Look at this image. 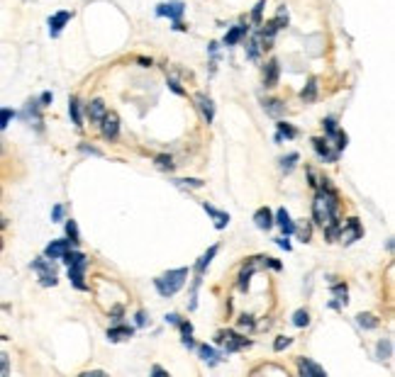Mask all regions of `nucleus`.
I'll use <instances>...</instances> for the list:
<instances>
[{
  "mask_svg": "<svg viewBox=\"0 0 395 377\" xmlns=\"http://www.w3.org/2000/svg\"><path fill=\"white\" fill-rule=\"evenodd\" d=\"M188 275H191V270L188 268H176V270H166L164 275H159L154 280V287L156 292L161 294V297H174L176 292L184 290Z\"/></svg>",
  "mask_w": 395,
  "mask_h": 377,
  "instance_id": "nucleus-1",
  "label": "nucleus"
},
{
  "mask_svg": "<svg viewBox=\"0 0 395 377\" xmlns=\"http://www.w3.org/2000/svg\"><path fill=\"white\" fill-rule=\"evenodd\" d=\"M215 346H222L225 353H239L244 348H249L251 341L246 339V336H241L239 331H232V329H227V331H220L215 336Z\"/></svg>",
  "mask_w": 395,
  "mask_h": 377,
  "instance_id": "nucleus-2",
  "label": "nucleus"
},
{
  "mask_svg": "<svg viewBox=\"0 0 395 377\" xmlns=\"http://www.w3.org/2000/svg\"><path fill=\"white\" fill-rule=\"evenodd\" d=\"M32 270L37 273L39 285H42V287H54L56 282H59V278H56V268L51 266L49 258H44V256L34 258V261H32Z\"/></svg>",
  "mask_w": 395,
  "mask_h": 377,
  "instance_id": "nucleus-3",
  "label": "nucleus"
},
{
  "mask_svg": "<svg viewBox=\"0 0 395 377\" xmlns=\"http://www.w3.org/2000/svg\"><path fill=\"white\" fill-rule=\"evenodd\" d=\"M361 237H364V227H361V220H359V217H349L344 224H339L337 241L341 246H351L354 241H359Z\"/></svg>",
  "mask_w": 395,
  "mask_h": 377,
  "instance_id": "nucleus-4",
  "label": "nucleus"
},
{
  "mask_svg": "<svg viewBox=\"0 0 395 377\" xmlns=\"http://www.w3.org/2000/svg\"><path fill=\"white\" fill-rule=\"evenodd\" d=\"M100 127V134H103V139L108 141H115L117 137H120V115H117L115 110H108L105 112V117L98 122Z\"/></svg>",
  "mask_w": 395,
  "mask_h": 377,
  "instance_id": "nucleus-5",
  "label": "nucleus"
},
{
  "mask_svg": "<svg viewBox=\"0 0 395 377\" xmlns=\"http://www.w3.org/2000/svg\"><path fill=\"white\" fill-rule=\"evenodd\" d=\"M69 268V280H71V285L76 287V290H81V292H86L88 290V285H86V268H88V258H81V261H76V263H71Z\"/></svg>",
  "mask_w": 395,
  "mask_h": 377,
  "instance_id": "nucleus-6",
  "label": "nucleus"
},
{
  "mask_svg": "<svg viewBox=\"0 0 395 377\" xmlns=\"http://www.w3.org/2000/svg\"><path fill=\"white\" fill-rule=\"evenodd\" d=\"M184 13H186L184 0H169V3H159L156 5V15L159 17H169L171 22H181Z\"/></svg>",
  "mask_w": 395,
  "mask_h": 377,
  "instance_id": "nucleus-7",
  "label": "nucleus"
},
{
  "mask_svg": "<svg viewBox=\"0 0 395 377\" xmlns=\"http://www.w3.org/2000/svg\"><path fill=\"white\" fill-rule=\"evenodd\" d=\"M271 44H274V42L264 37L261 32H254L249 37V44H246V58H249V61H256V58L261 56L264 51L271 49Z\"/></svg>",
  "mask_w": 395,
  "mask_h": 377,
  "instance_id": "nucleus-8",
  "label": "nucleus"
},
{
  "mask_svg": "<svg viewBox=\"0 0 395 377\" xmlns=\"http://www.w3.org/2000/svg\"><path fill=\"white\" fill-rule=\"evenodd\" d=\"M312 149H315V154L320 156L325 163H337L339 161V151H334L332 144H329L325 137H315V139H312Z\"/></svg>",
  "mask_w": 395,
  "mask_h": 377,
  "instance_id": "nucleus-9",
  "label": "nucleus"
},
{
  "mask_svg": "<svg viewBox=\"0 0 395 377\" xmlns=\"http://www.w3.org/2000/svg\"><path fill=\"white\" fill-rule=\"evenodd\" d=\"M193 103H196L198 112L203 115L205 125H212V120H215V103H212V98L205 95V93H196V95H193Z\"/></svg>",
  "mask_w": 395,
  "mask_h": 377,
  "instance_id": "nucleus-10",
  "label": "nucleus"
},
{
  "mask_svg": "<svg viewBox=\"0 0 395 377\" xmlns=\"http://www.w3.org/2000/svg\"><path fill=\"white\" fill-rule=\"evenodd\" d=\"M296 365H298L300 377H327V370L322 368V365L312 363L310 358H305V356L296 358Z\"/></svg>",
  "mask_w": 395,
  "mask_h": 377,
  "instance_id": "nucleus-11",
  "label": "nucleus"
},
{
  "mask_svg": "<svg viewBox=\"0 0 395 377\" xmlns=\"http://www.w3.org/2000/svg\"><path fill=\"white\" fill-rule=\"evenodd\" d=\"M20 117L25 122H32V125L42 132V105H39V100H29L25 105V110L20 112Z\"/></svg>",
  "mask_w": 395,
  "mask_h": 377,
  "instance_id": "nucleus-12",
  "label": "nucleus"
},
{
  "mask_svg": "<svg viewBox=\"0 0 395 377\" xmlns=\"http://www.w3.org/2000/svg\"><path fill=\"white\" fill-rule=\"evenodd\" d=\"M274 227L281 229L283 237H293V232H296V222L291 220V215H288L286 207H281V210L274 212Z\"/></svg>",
  "mask_w": 395,
  "mask_h": 377,
  "instance_id": "nucleus-13",
  "label": "nucleus"
},
{
  "mask_svg": "<svg viewBox=\"0 0 395 377\" xmlns=\"http://www.w3.org/2000/svg\"><path fill=\"white\" fill-rule=\"evenodd\" d=\"M71 20H74V13H69V10H59V13L51 15L49 22H46V25H49L51 37H59V34H61V29L66 27Z\"/></svg>",
  "mask_w": 395,
  "mask_h": 377,
  "instance_id": "nucleus-14",
  "label": "nucleus"
},
{
  "mask_svg": "<svg viewBox=\"0 0 395 377\" xmlns=\"http://www.w3.org/2000/svg\"><path fill=\"white\" fill-rule=\"evenodd\" d=\"M132 336H134V326H127V324H120V321L108 329L110 344H122V341H129Z\"/></svg>",
  "mask_w": 395,
  "mask_h": 377,
  "instance_id": "nucleus-15",
  "label": "nucleus"
},
{
  "mask_svg": "<svg viewBox=\"0 0 395 377\" xmlns=\"http://www.w3.org/2000/svg\"><path fill=\"white\" fill-rule=\"evenodd\" d=\"M105 112H108V105H105L103 98H93L91 103L86 105V117L93 122V125H98V122L103 120Z\"/></svg>",
  "mask_w": 395,
  "mask_h": 377,
  "instance_id": "nucleus-16",
  "label": "nucleus"
},
{
  "mask_svg": "<svg viewBox=\"0 0 395 377\" xmlns=\"http://www.w3.org/2000/svg\"><path fill=\"white\" fill-rule=\"evenodd\" d=\"M281 78V66H279V58H269L266 66H264V86L266 88H276Z\"/></svg>",
  "mask_w": 395,
  "mask_h": 377,
  "instance_id": "nucleus-17",
  "label": "nucleus"
},
{
  "mask_svg": "<svg viewBox=\"0 0 395 377\" xmlns=\"http://www.w3.org/2000/svg\"><path fill=\"white\" fill-rule=\"evenodd\" d=\"M69 249H71V241L69 239H56V241H51V244L44 249V258H49V261H61V256Z\"/></svg>",
  "mask_w": 395,
  "mask_h": 377,
  "instance_id": "nucleus-18",
  "label": "nucleus"
},
{
  "mask_svg": "<svg viewBox=\"0 0 395 377\" xmlns=\"http://www.w3.org/2000/svg\"><path fill=\"white\" fill-rule=\"evenodd\" d=\"M332 294H334V302H329V307L332 309L346 307V302H349V287H346V282H337V285H332Z\"/></svg>",
  "mask_w": 395,
  "mask_h": 377,
  "instance_id": "nucleus-19",
  "label": "nucleus"
},
{
  "mask_svg": "<svg viewBox=\"0 0 395 377\" xmlns=\"http://www.w3.org/2000/svg\"><path fill=\"white\" fill-rule=\"evenodd\" d=\"M203 210L212 217V227H215L217 232H222V229H227V224H229V215H227V212L215 210L210 202H203Z\"/></svg>",
  "mask_w": 395,
  "mask_h": 377,
  "instance_id": "nucleus-20",
  "label": "nucleus"
},
{
  "mask_svg": "<svg viewBox=\"0 0 395 377\" xmlns=\"http://www.w3.org/2000/svg\"><path fill=\"white\" fill-rule=\"evenodd\" d=\"M254 224L256 229H261V232H271L274 229V212L269 207H259L254 212Z\"/></svg>",
  "mask_w": 395,
  "mask_h": 377,
  "instance_id": "nucleus-21",
  "label": "nucleus"
},
{
  "mask_svg": "<svg viewBox=\"0 0 395 377\" xmlns=\"http://www.w3.org/2000/svg\"><path fill=\"white\" fill-rule=\"evenodd\" d=\"M217 251H220V246H210V249L208 251H205L203 253V256H200L198 258V263H196V278H203V275H205V270H208L210 268V263H212V258H215L217 256Z\"/></svg>",
  "mask_w": 395,
  "mask_h": 377,
  "instance_id": "nucleus-22",
  "label": "nucleus"
},
{
  "mask_svg": "<svg viewBox=\"0 0 395 377\" xmlns=\"http://www.w3.org/2000/svg\"><path fill=\"white\" fill-rule=\"evenodd\" d=\"M264 112H266L269 117H274V120H281V117L286 115V103H283L281 98H269V100H264Z\"/></svg>",
  "mask_w": 395,
  "mask_h": 377,
  "instance_id": "nucleus-23",
  "label": "nucleus"
},
{
  "mask_svg": "<svg viewBox=\"0 0 395 377\" xmlns=\"http://www.w3.org/2000/svg\"><path fill=\"white\" fill-rule=\"evenodd\" d=\"M317 93H320V78L312 76V78H308V86L300 91V100H303V103H315Z\"/></svg>",
  "mask_w": 395,
  "mask_h": 377,
  "instance_id": "nucleus-24",
  "label": "nucleus"
},
{
  "mask_svg": "<svg viewBox=\"0 0 395 377\" xmlns=\"http://www.w3.org/2000/svg\"><path fill=\"white\" fill-rule=\"evenodd\" d=\"M246 34H249V27H246V25H237V27H232V29H229V32L225 34L222 44H225V46H234V44H239L241 39L246 37Z\"/></svg>",
  "mask_w": 395,
  "mask_h": 377,
  "instance_id": "nucleus-25",
  "label": "nucleus"
},
{
  "mask_svg": "<svg viewBox=\"0 0 395 377\" xmlns=\"http://www.w3.org/2000/svg\"><path fill=\"white\" fill-rule=\"evenodd\" d=\"M283 139H298V129L293 125H288V122L279 120L276 122V141L281 144Z\"/></svg>",
  "mask_w": 395,
  "mask_h": 377,
  "instance_id": "nucleus-26",
  "label": "nucleus"
},
{
  "mask_svg": "<svg viewBox=\"0 0 395 377\" xmlns=\"http://www.w3.org/2000/svg\"><path fill=\"white\" fill-rule=\"evenodd\" d=\"M198 348V356H200V361H205L208 365H217V361H220V356L222 353L220 351H215V346H208V344H203V346H196Z\"/></svg>",
  "mask_w": 395,
  "mask_h": 377,
  "instance_id": "nucleus-27",
  "label": "nucleus"
},
{
  "mask_svg": "<svg viewBox=\"0 0 395 377\" xmlns=\"http://www.w3.org/2000/svg\"><path fill=\"white\" fill-rule=\"evenodd\" d=\"M69 115H71V122H74L79 129H84V115H81V103L76 95L69 98Z\"/></svg>",
  "mask_w": 395,
  "mask_h": 377,
  "instance_id": "nucleus-28",
  "label": "nucleus"
},
{
  "mask_svg": "<svg viewBox=\"0 0 395 377\" xmlns=\"http://www.w3.org/2000/svg\"><path fill=\"white\" fill-rule=\"evenodd\" d=\"M356 324L361 329H366V331H371V329H379L381 326V319L376 314H371V311H361V314L356 316Z\"/></svg>",
  "mask_w": 395,
  "mask_h": 377,
  "instance_id": "nucleus-29",
  "label": "nucleus"
},
{
  "mask_svg": "<svg viewBox=\"0 0 395 377\" xmlns=\"http://www.w3.org/2000/svg\"><path fill=\"white\" fill-rule=\"evenodd\" d=\"M154 166L161 170V173H174V170H176L174 158H171L169 154H156L154 156Z\"/></svg>",
  "mask_w": 395,
  "mask_h": 377,
  "instance_id": "nucleus-30",
  "label": "nucleus"
},
{
  "mask_svg": "<svg viewBox=\"0 0 395 377\" xmlns=\"http://www.w3.org/2000/svg\"><path fill=\"white\" fill-rule=\"evenodd\" d=\"M293 234H296V237L303 241V244H310V241H312V224L303 220L300 224H296V232H293Z\"/></svg>",
  "mask_w": 395,
  "mask_h": 377,
  "instance_id": "nucleus-31",
  "label": "nucleus"
},
{
  "mask_svg": "<svg viewBox=\"0 0 395 377\" xmlns=\"http://www.w3.org/2000/svg\"><path fill=\"white\" fill-rule=\"evenodd\" d=\"M300 161V154H298V151H291V154H288V156H283L281 158V173H293V168H296V163Z\"/></svg>",
  "mask_w": 395,
  "mask_h": 377,
  "instance_id": "nucleus-32",
  "label": "nucleus"
},
{
  "mask_svg": "<svg viewBox=\"0 0 395 377\" xmlns=\"http://www.w3.org/2000/svg\"><path fill=\"white\" fill-rule=\"evenodd\" d=\"M176 187H181V190H200V187L205 185L200 178H176L174 180Z\"/></svg>",
  "mask_w": 395,
  "mask_h": 377,
  "instance_id": "nucleus-33",
  "label": "nucleus"
},
{
  "mask_svg": "<svg viewBox=\"0 0 395 377\" xmlns=\"http://www.w3.org/2000/svg\"><path fill=\"white\" fill-rule=\"evenodd\" d=\"M64 229H66V239L71 241V246H79V244H81L79 224H76L74 220H66V224H64Z\"/></svg>",
  "mask_w": 395,
  "mask_h": 377,
  "instance_id": "nucleus-34",
  "label": "nucleus"
},
{
  "mask_svg": "<svg viewBox=\"0 0 395 377\" xmlns=\"http://www.w3.org/2000/svg\"><path fill=\"white\" fill-rule=\"evenodd\" d=\"M391 356H393V344H391V339L379 341V346H376V358H379V361H388Z\"/></svg>",
  "mask_w": 395,
  "mask_h": 377,
  "instance_id": "nucleus-35",
  "label": "nucleus"
},
{
  "mask_svg": "<svg viewBox=\"0 0 395 377\" xmlns=\"http://www.w3.org/2000/svg\"><path fill=\"white\" fill-rule=\"evenodd\" d=\"M293 326H298V329H305L310 324V311L308 309H296L293 311Z\"/></svg>",
  "mask_w": 395,
  "mask_h": 377,
  "instance_id": "nucleus-36",
  "label": "nucleus"
},
{
  "mask_svg": "<svg viewBox=\"0 0 395 377\" xmlns=\"http://www.w3.org/2000/svg\"><path fill=\"white\" fill-rule=\"evenodd\" d=\"M15 117H17V112L13 108H0V132L8 129V125L15 120Z\"/></svg>",
  "mask_w": 395,
  "mask_h": 377,
  "instance_id": "nucleus-37",
  "label": "nucleus"
},
{
  "mask_svg": "<svg viewBox=\"0 0 395 377\" xmlns=\"http://www.w3.org/2000/svg\"><path fill=\"white\" fill-rule=\"evenodd\" d=\"M264 8H266V0H259L254 10H251V22L254 25H264Z\"/></svg>",
  "mask_w": 395,
  "mask_h": 377,
  "instance_id": "nucleus-38",
  "label": "nucleus"
},
{
  "mask_svg": "<svg viewBox=\"0 0 395 377\" xmlns=\"http://www.w3.org/2000/svg\"><path fill=\"white\" fill-rule=\"evenodd\" d=\"M237 326H239V331H254L256 321H254V316H251V314H241L239 321H237Z\"/></svg>",
  "mask_w": 395,
  "mask_h": 377,
  "instance_id": "nucleus-39",
  "label": "nucleus"
},
{
  "mask_svg": "<svg viewBox=\"0 0 395 377\" xmlns=\"http://www.w3.org/2000/svg\"><path fill=\"white\" fill-rule=\"evenodd\" d=\"M291 344H293L291 336H276V341H274V353H283Z\"/></svg>",
  "mask_w": 395,
  "mask_h": 377,
  "instance_id": "nucleus-40",
  "label": "nucleus"
},
{
  "mask_svg": "<svg viewBox=\"0 0 395 377\" xmlns=\"http://www.w3.org/2000/svg\"><path fill=\"white\" fill-rule=\"evenodd\" d=\"M274 20H276V25H279V29L288 27V8H286V5H281L279 13H276Z\"/></svg>",
  "mask_w": 395,
  "mask_h": 377,
  "instance_id": "nucleus-41",
  "label": "nucleus"
},
{
  "mask_svg": "<svg viewBox=\"0 0 395 377\" xmlns=\"http://www.w3.org/2000/svg\"><path fill=\"white\" fill-rule=\"evenodd\" d=\"M10 373V356L8 353H0V377H5Z\"/></svg>",
  "mask_w": 395,
  "mask_h": 377,
  "instance_id": "nucleus-42",
  "label": "nucleus"
},
{
  "mask_svg": "<svg viewBox=\"0 0 395 377\" xmlns=\"http://www.w3.org/2000/svg\"><path fill=\"white\" fill-rule=\"evenodd\" d=\"M176 326H179L181 336H193V324L188 321V319H181L179 324H176Z\"/></svg>",
  "mask_w": 395,
  "mask_h": 377,
  "instance_id": "nucleus-43",
  "label": "nucleus"
},
{
  "mask_svg": "<svg viewBox=\"0 0 395 377\" xmlns=\"http://www.w3.org/2000/svg\"><path fill=\"white\" fill-rule=\"evenodd\" d=\"M305 173H308L310 187H312V190H315V192H317V187H320V178H317V173H315V170H312L310 166H308V168H305Z\"/></svg>",
  "mask_w": 395,
  "mask_h": 377,
  "instance_id": "nucleus-44",
  "label": "nucleus"
},
{
  "mask_svg": "<svg viewBox=\"0 0 395 377\" xmlns=\"http://www.w3.org/2000/svg\"><path fill=\"white\" fill-rule=\"evenodd\" d=\"M64 220V205H54L51 210V222H61Z\"/></svg>",
  "mask_w": 395,
  "mask_h": 377,
  "instance_id": "nucleus-45",
  "label": "nucleus"
},
{
  "mask_svg": "<svg viewBox=\"0 0 395 377\" xmlns=\"http://www.w3.org/2000/svg\"><path fill=\"white\" fill-rule=\"evenodd\" d=\"M122 314H125V307H122V304H115V307L110 309V316L115 319V324L122 319Z\"/></svg>",
  "mask_w": 395,
  "mask_h": 377,
  "instance_id": "nucleus-46",
  "label": "nucleus"
},
{
  "mask_svg": "<svg viewBox=\"0 0 395 377\" xmlns=\"http://www.w3.org/2000/svg\"><path fill=\"white\" fill-rule=\"evenodd\" d=\"M169 88L176 93V95H186V91H184V88H181V83H179V81H176V78H169Z\"/></svg>",
  "mask_w": 395,
  "mask_h": 377,
  "instance_id": "nucleus-47",
  "label": "nucleus"
},
{
  "mask_svg": "<svg viewBox=\"0 0 395 377\" xmlns=\"http://www.w3.org/2000/svg\"><path fill=\"white\" fill-rule=\"evenodd\" d=\"M81 151H84V154H91V156H103V151L100 149H96V146H88V144H81L79 146Z\"/></svg>",
  "mask_w": 395,
  "mask_h": 377,
  "instance_id": "nucleus-48",
  "label": "nucleus"
},
{
  "mask_svg": "<svg viewBox=\"0 0 395 377\" xmlns=\"http://www.w3.org/2000/svg\"><path fill=\"white\" fill-rule=\"evenodd\" d=\"M134 324L141 329V326H146V314H144V309H137V314H134Z\"/></svg>",
  "mask_w": 395,
  "mask_h": 377,
  "instance_id": "nucleus-49",
  "label": "nucleus"
},
{
  "mask_svg": "<svg viewBox=\"0 0 395 377\" xmlns=\"http://www.w3.org/2000/svg\"><path fill=\"white\" fill-rule=\"evenodd\" d=\"M276 244H279V249H283V251H291V249H293V244H291V241H288V237L276 239Z\"/></svg>",
  "mask_w": 395,
  "mask_h": 377,
  "instance_id": "nucleus-50",
  "label": "nucleus"
},
{
  "mask_svg": "<svg viewBox=\"0 0 395 377\" xmlns=\"http://www.w3.org/2000/svg\"><path fill=\"white\" fill-rule=\"evenodd\" d=\"M266 268H271V270H283L279 258H269V256H266Z\"/></svg>",
  "mask_w": 395,
  "mask_h": 377,
  "instance_id": "nucleus-51",
  "label": "nucleus"
},
{
  "mask_svg": "<svg viewBox=\"0 0 395 377\" xmlns=\"http://www.w3.org/2000/svg\"><path fill=\"white\" fill-rule=\"evenodd\" d=\"M51 100H54V95L46 91V93H42V95H39V105H42V108H46V105H51Z\"/></svg>",
  "mask_w": 395,
  "mask_h": 377,
  "instance_id": "nucleus-52",
  "label": "nucleus"
},
{
  "mask_svg": "<svg viewBox=\"0 0 395 377\" xmlns=\"http://www.w3.org/2000/svg\"><path fill=\"white\" fill-rule=\"evenodd\" d=\"M181 344H184L188 351L196 348V341H193V336H184V339H181Z\"/></svg>",
  "mask_w": 395,
  "mask_h": 377,
  "instance_id": "nucleus-53",
  "label": "nucleus"
},
{
  "mask_svg": "<svg viewBox=\"0 0 395 377\" xmlns=\"http://www.w3.org/2000/svg\"><path fill=\"white\" fill-rule=\"evenodd\" d=\"M151 375H156V377H169V370H164L161 365H154V368H151Z\"/></svg>",
  "mask_w": 395,
  "mask_h": 377,
  "instance_id": "nucleus-54",
  "label": "nucleus"
},
{
  "mask_svg": "<svg viewBox=\"0 0 395 377\" xmlns=\"http://www.w3.org/2000/svg\"><path fill=\"white\" fill-rule=\"evenodd\" d=\"M181 321V316L179 314H166V324H171V326H176V324Z\"/></svg>",
  "mask_w": 395,
  "mask_h": 377,
  "instance_id": "nucleus-55",
  "label": "nucleus"
},
{
  "mask_svg": "<svg viewBox=\"0 0 395 377\" xmlns=\"http://www.w3.org/2000/svg\"><path fill=\"white\" fill-rule=\"evenodd\" d=\"M137 61L141 63V66H151V58H146V56H139Z\"/></svg>",
  "mask_w": 395,
  "mask_h": 377,
  "instance_id": "nucleus-56",
  "label": "nucleus"
},
{
  "mask_svg": "<svg viewBox=\"0 0 395 377\" xmlns=\"http://www.w3.org/2000/svg\"><path fill=\"white\" fill-rule=\"evenodd\" d=\"M5 229H8V220H5V217L0 215V232H5Z\"/></svg>",
  "mask_w": 395,
  "mask_h": 377,
  "instance_id": "nucleus-57",
  "label": "nucleus"
},
{
  "mask_svg": "<svg viewBox=\"0 0 395 377\" xmlns=\"http://www.w3.org/2000/svg\"><path fill=\"white\" fill-rule=\"evenodd\" d=\"M91 375H105V370H91V373H84V377H91Z\"/></svg>",
  "mask_w": 395,
  "mask_h": 377,
  "instance_id": "nucleus-58",
  "label": "nucleus"
},
{
  "mask_svg": "<svg viewBox=\"0 0 395 377\" xmlns=\"http://www.w3.org/2000/svg\"><path fill=\"white\" fill-rule=\"evenodd\" d=\"M5 154V146H3V141H0V156H3Z\"/></svg>",
  "mask_w": 395,
  "mask_h": 377,
  "instance_id": "nucleus-59",
  "label": "nucleus"
},
{
  "mask_svg": "<svg viewBox=\"0 0 395 377\" xmlns=\"http://www.w3.org/2000/svg\"><path fill=\"white\" fill-rule=\"evenodd\" d=\"M3 246H5V244H3V237H0V251H3Z\"/></svg>",
  "mask_w": 395,
  "mask_h": 377,
  "instance_id": "nucleus-60",
  "label": "nucleus"
},
{
  "mask_svg": "<svg viewBox=\"0 0 395 377\" xmlns=\"http://www.w3.org/2000/svg\"><path fill=\"white\" fill-rule=\"evenodd\" d=\"M0 197H3V185H0Z\"/></svg>",
  "mask_w": 395,
  "mask_h": 377,
  "instance_id": "nucleus-61",
  "label": "nucleus"
}]
</instances>
